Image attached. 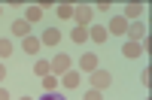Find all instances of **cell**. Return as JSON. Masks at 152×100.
I'll return each mask as SVG.
<instances>
[{"mask_svg":"<svg viewBox=\"0 0 152 100\" xmlns=\"http://www.w3.org/2000/svg\"><path fill=\"white\" fill-rule=\"evenodd\" d=\"M0 100H9V91L3 88V85H0Z\"/></svg>","mask_w":152,"mask_h":100,"instance_id":"603a6c76","label":"cell"},{"mask_svg":"<svg viewBox=\"0 0 152 100\" xmlns=\"http://www.w3.org/2000/svg\"><path fill=\"white\" fill-rule=\"evenodd\" d=\"M70 40H73L76 46L88 43V28H73V30H70Z\"/></svg>","mask_w":152,"mask_h":100,"instance_id":"2e32d148","label":"cell"},{"mask_svg":"<svg viewBox=\"0 0 152 100\" xmlns=\"http://www.w3.org/2000/svg\"><path fill=\"white\" fill-rule=\"evenodd\" d=\"M143 15V3H128V6H125V21H131V18H140Z\"/></svg>","mask_w":152,"mask_h":100,"instance_id":"9a60e30c","label":"cell"},{"mask_svg":"<svg viewBox=\"0 0 152 100\" xmlns=\"http://www.w3.org/2000/svg\"><path fill=\"white\" fill-rule=\"evenodd\" d=\"M79 70H82V73H94V70H97V55H94V52H85V55L79 58Z\"/></svg>","mask_w":152,"mask_h":100,"instance_id":"9c48e42d","label":"cell"},{"mask_svg":"<svg viewBox=\"0 0 152 100\" xmlns=\"http://www.w3.org/2000/svg\"><path fill=\"white\" fill-rule=\"evenodd\" d=\"M73 21H76V28H88L94 21V6L91 3H76L73 6Z\"/></svg>","mask_w":152,"mask_h":100,"instance_id":"6da1fadb","label":"cell"},{"mask_svg":"<svg viewBox=\"0 0 152 100\" xmlns=\"http://www.w3.org/2000/svg\"><path fill=\"white\" fill-rule=\"evenodd\" d=\"M88 79H91V88L94 91H104V88H110L113 85V73H107V70H94V73H88Z\"/></svg>","mask_w":152,"mask_h":100,"instance_id":"7a4b0ae2","label":"cell"},{"mask_svg":"<svg viewBox=\"0 0 152 100\" xmlns=\"http://www.w3.org/2000/svg\"><path fill=\"white\" fill-rule=\"evenodd\" d=\"M61 43V30L58 28H46L43 36H40V46H58Z\"/></svg>","mask_w":152,"mask_h":100,"instance_id":"ba28073f","label":"cell"},{"mask_svg":"<svg viewBox=\"0 0 152 100\" xmlns=\"http://www.w3.org/2000/svg\"><path fill=\"white\" fill-rule=\"evenodd\" d=\"M58 82L64 85L67 91H73V88H79V82H82V76H79V73H76V70H67V73H64V76H61Z\"/></svg>","mask_w":152,"mask_h":100,"instance_id":"52a82bcc","label":"cell"},{"mask_svg":"<svg viewBox=\"0 0 152 100\" xmlns=\"http://www.w3.org/2000/svg\"><path fill=\"white\" fill-rule=\"evenodd\" d=\"M82 100H104V97H100V91H94V88H88V91L82 94Z\"/></svg>","mask_w":152,"mask_h":100,"instance_id":"44dd1931","label":"cell"},{"mask_svg":"<svg viewBox=\"0 0 152 100\" xmlns=\"http://www.w3.org/2000/svg\"><path fill=\"white\" fill-rule=\"evenodd\" d=\"M73 6H76V3H58V6H55V15H58V18H73Z\"/></svg>","mask_w":152,"mask_h":100,"instance_id":"ac0fdd59","label":"cell"},{"mask_svg":"<svg viewBox=\"0 0 152 100\" xmlns=\"http://www.w3.org/2000/svg\"><path fill=\"white\" fill-rule=\"evenodd\" d=\"M88 40L100 46V43H107V40H110V33H107L104 24H88Z\"/></svg>","mask_w":152,"mask_h":100,"instance_id":"277c9868","label":"cell"},{"mask_svg":"<svg viewBox=\"0 0 152 100\" xmlns=\"http://www.w3.org/2000/svg\"><path fill=\"white\" fill-rule=\"evenodd\" d=\"M12 36H18V40L31 36V24L24 21V18H15V21H12Z\"/></svg>","mask_w":152,"mask_h":100,"instance_id":"30bf717a","label":"cell"},{"mask_svg":"<svg viewBox=\"0 0 152 100\" xmlns=\"http://www.w3.org/2000/svg\"><path fill=\"white\" fill-rule=\"evenodd\" d=\"M122 55L134 61V58H140V55H143V46H140V43H131V40H128V43L122 46Z\"/></svg>","mask_w":152,"mask_h":100,"instance_id":"8fae6325","label":"cell"},{"mask_svg":"<svg viewBox=\"0 0 152 100\" xmlns=\"http://www.w3.org/2000/svg\"><path fill=\"white\" fill-rule=\"evenodd\" d=\"M9 55H15V46H12L9 36H0V61H6Z\"/></svg>","mask_w":152,"mask_h":100,"instance_id":"5bb4252c","label":"cell"},{"mask_svg":"<svg viewBox=\"0 0 152 100\" xmlns=\"http://www.w3.org/2000/svg\"><path fill=\"white\" fill-rule=\"evenodd\" d=\"M128 40L131 43H143V36H146V24H140V21H134V24H128Z\"/></svg>","mask_w":152,"mask_h":100,"instance_id":"8992f818","label":"cell"},{"mask_svg":"<svg viewBox=\"0 0 152 100\" xmlns=\"http://www.w3.org/2000/svg\"><path fill=\"white\" fill-rule=\"evenodd\" d=\"M40 82H43V91H58V85H61L55 73H49V76H43Z\"/></svg>","mask_w":152,"mask_h":100,"instance_id":"e0dca14e","label":"cell"},{"mask_svg":"<svg viewBox=\"0 0 152 100\" xmlns=\"http://www.w3.org/2000/svg\"><path fill=\"white\" fill-rule=\"evenodd\" d=\"M6 79V67H3V61H0V82Z\"/></svg>","mask_w":152,"mask_h":100,"instance_id":"cb8c5ba5","label":"cell"},{"mask_svg":"<svg viewBox=\"0 0 152 100\" xmlns=\"http://www.w3.org/2000/svg\"><path fill=\"white\" fill-rule=\"evenodd\" d=\"M49 64H52V73H55V76H64L67 70H73V61H70V55H64V52H61V55H55L52 61H49Z\"/></svg>","mask_w":152,"mask_h":100,"instance_id":"3957f363","label":"cell"},{"mask_svg":"<svg viewBox=\"0 0 152 100\" xmlns=\"http://www.w3.org/2000/svg\"><path fill=\"white\" fill-rule=\"evenodd\" d=\"M18 100H34V97H18Z\"/></svg>","mask_w":152,"mask_h":100,"instance_id":"d4e9b609","label":"cell"},{"mask_svg":"<svg viewBox=\"0 0 152 100\" xmlns=\"http://www.w3.org/2000/svg\"><path fill=\"white\" fill-rule=\"evenodd\" d=\"M24 21H28V24H37V21H43V9L40 6H28V9H24Z\"/></svg>","mask_w":152,"mask_h":100,"instance_id":"4fadbf2b","label":"cell"},{"mask_svg":"<svg viewBox=\"0 0 152 100\" xmlns=\"http://www.w3.org/2000/svg\"><path fill=\"white\" fill-rule=\"evenodd\" d=\"M40 100H67L64 94H61V91H43V97Z\"/></svg>","mask_w":152,"mask_h":100,"instance_id":"ffe728a7","label":"cell"},{"mask_svg":"<svg viewBox=\"0 0 152 100\" xmlns=\"http://www.w3.org/2000/svg\"><path fill=\"white\" fill-rule=\"evenodd\" d=\"M34 73H37V76H49V73H52V64H49V61H37V64H34Z\"/></svg>","mask_w":152,"mask_h":100,"instance_id":"d6986e66","label":"cell"},{"mask_svg":"<svg viewBox=\"0 0 152 100\" xmlns=\"http://www.w3.org/2000/svg\"><path fill=\"white\" fill-rule=\"evenodd\" d=\"M21 52L24 55H37L40 52V40H37V36H24L21 40Z\"/></svg>","mask_w":152,"mask_h":100,"instance_id":"7c38bea8","label":"cell"},{"mask_svg":"<svg viewBox=\"0 0 152 100\" xmlns=\"http://www.w3.org/2000/svg\"><path fill=\"white\" fill-rule=\"evenodd\" d=\"M125 30H128V21H125L122 15H113V18H110V24H107V33H113V36H122Z\"/></svg>","mask_w":152,"mask_h":100,"instance_id":"5b68a950","label":"cell"},{"mask_svg":"<svg viewBox=\"0 0 152 100\" xmlns=\"http://www.w3.org/2000/svg\"><path fill=\"white\" fill-rule=\"evenodd\" d=\"M140 79H143V85H146V88H149V85H152V70L146 67L143 73H140Z\"/></svg>","mask_w":152,"mask_h":100,"instance_id":"7402d4cb","label":"cell"}]
</instances>
